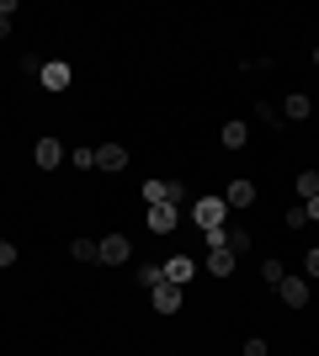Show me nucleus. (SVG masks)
Masks as SVG:
<instances>
[{"label":"nucleus","instance_id":"1","mask_svg":"<svg viewBox=\"0 0 319 356\" xmlns=\"http://www.w3.org/2000/svg\"><path fill=\"white\" fill-rule=\"evenodd\" d=\"M192 223H197L202 234H208V229H224L229 223V202L224 197H197V202H192Z\"/></svg>","mask_w":319,"mask_h":356},{"label":"nucleus","instance_id":"2","mask_svg":"<svg viewBox=\"0 0 319 356\" xmlns=\"http://www.w3.org/2000/svg\"><path fill=\"white\" fill-rule=\"evenodd\" d=\"M69 80H75V70H69V59H43V70H38V86L43 90H69Z\"/></svg>","mask_w":319,"mask_h":356},{"label":"nucleus","instance_id":"3","mask_svg":"<svg viewBox=\"0 0 319 356\" xmlns=\"http://www.w3.org/2000/svg\"><path fill=\"white\" fill-rule=\"evenodd\" d=\"M176 223H181V208H176V202H154V208L144 213V229H149V234H176Z\"/></svg>","mask_w":319,"mask_h":356},{"label":"nucleus","instance_id":"4","mask_svg":"<svg viewBox=\"0 0 319 356\" xmlns=\"http://www.w3.org/2000/svg\"><path fill=\"white\" fill-rule=\"evenodd\" d=\"M144 202H176V208H186V186L181 181H144Z\"/></svg>","mask_w":319,"mask_h":356},{"label":"nucleus","instance_id":"5","mask_svg":"<svg viewBox=\"0 0 319 356\" xmlns=\"http://www.w3.org/2000/svg\"><path fill=\"white\" fill-rule=\"evenodd\" d=\"M149 303H154V314H181L186 293H181L176 282H154V287H149Z\"/></svg>","mask_w":319,"mask_h":356},{"label":"nucleus","instance_id":"6","mask_svg":"<svg viewBox=\"0 0 319 356\" xmlns=\"http://www.w3.org/2000/svg\"><path fill=\"white\" fill-rule=\"evenodd\" d=\"M32 165H38V170H59L64 165V144L59 138H38V144H32Z\"/></svg>","mask_w":319,"mask_h":356},{"label":"nucleus","instance_id":"7","mask_svg":"<svg viewBox=\"0 0 319 356\" xmlns=\"http://www.w3.org/2000/svg\"><path fill=\"white\" fill-rule=\"evenodd\" d=\"M277 298H282L288 309H309V277H282V282H277Z\"/></svg>","mask_w":319,"mask_h":356},{"label":"nucleus","instance_id":"8","mask_svg":"<svg viewBox=\"0 0 319 356\" xmlns=\"http://www.w3.org/2000/svg\"><path fill=\"white\" fill-rule=\"evenodd\" d=\"M160 271H165V282L186 287V282H192V277H197V261H192V255H170V261H165V266H160Z\"/></svg>","mask_w":319,"mask_h":356},{"label":"nucleus","instance_id":"9","mask_svg":"<svg viewBox=\"0 0 319 356\" xmlns=\"http://www.w3.org/2000/svg\"><path fill=\"white\" fill-rule=\"evenodd\" d=\"M128 255H133V245L122 234H106L101 239V266H128Z\"/></svg>","mask_w":319,"mask_h":356},{"label":"nucleus","instance_id":"10","mask_svg":"<svg viewBox=\"0 0 319 356\" xmlns=\"http://www.w3.org/2000/svg\"><path fill=\"white\" fill-rule=\"evenodd\" d=\"M96 170H112V176L128 170V149L122 144H96Z\"/></svg>","mask_w":319,"mask_h":356},{"label":"nucleus","instance_id":"11","mask_svg":"<svg viewBox=\"0 0 319 356\" xmlns=\"http://www.w3.org/2000/svg\"><path fill=\"white\" fill-rule=\"evenodd\" d=\"M234 266H240L234 250H208V277H234Z\"/></svg>","mask_w":319,"mask_h":356},{"label":"nucleus","instance_id":"12","mask_svg":"<svg viewBox=\"0 0 319 356\" xmlns=\"http://www.w3.org/2000/svg\"><path fill=\"white\" fill-rule=\"evenodd\" d=\"M224 202H229V208H250V202H256V186H250V181H229Z\"/></svg>","mask_w":319,"mask_h":356},{"label":"nucleus","instance_id":"13","mask_svg":"<svg viewBox=\"0 0 319 356\" xmlns=\"http://www.w3.org/2000/svg\"><path fill=\"white\" fill-rule=\"evenodd\" d=\"M218 138H224V149H245V144H250V128H245L240 118H229V122H224V134H218Z\"/></svg>","mask_w":319,"mask_h":356},{"label":"nucleus","instance_id":"14","mask_svg":"<svg viewBox=\"0 0 319 356\" xmlns=\"http://www.w3.org/2000/svg\"><path fill=\"white\" fill-rule=\"evenodd\" d=\"M293 192L304 197V202H309V197H319V170H298V181H293Z\"/></svg>","mask_w":319,"mask_h":356},{"label":"nucleus","instance_id":"15","mask_svg":"<svg viewBox=\"0 0 319 356\" xmlns=\"http://www.w3.org/2000/svg\"><path fill=\"white\" fill-rule=\"evenodd\" d=\"M69 250H75V261H101V245H96V239H85V234H75V245H69Z\"/></svg>","mask_w":319,"mask_h":356},{"label":"nucleus","instance_id":"16","mask_svg":"<svg viewBox=\"0 0 319 356\" xmlns=\"http://www.w3.org/2000/svg\"><path fill=\"white\" fill-rule=\"evenodd\" d=\"M304 118H314V102L309 96H288V122H304Z\"/></svg>","mask_w":319,"mask_h":356},{"label":"nucleus","instance_id":"17","mask_svg":"<svg viewBox=\"0 0 319 356\" xmlns=\"http://www.w3.org/2000/svg\"><path fill=\"white\" fill-rule=\"evenodd\" d=\"M224 250L245 255V250H250V234H245V229H229V223H224Z\"/></svg>","mask_w":319,"mask_h":356},{"label":"nucleus","instance_id":"18","mask_svg":"<svg viewBox=\"0 0 319 356\" xmlns=\"http://www.w3.org/2000/svg\"><path fill=\"white\" fill-rule=\"evenodd\" d=\"M282 277H288V266H282L277 255H272V261H261V282H266V287H277Z\"/></svg>","mask_w":319,"mask_h":356},{"label":"nucleus","instance_id":"19","mask_svg":"<svg viewBox=\"0 0 319 356\" xmlns=\"http://www.w3.org/2000/svg\"><path fill=\"white\" fill-rule=\"evenodd\" d=\"M75 170H96V149L91 144H75Z\"/></svg>","mask_w":319,"mask_h":356},{"label":"nucleus","instance_id":"20","mask_svg":"<svg viewBox=\"0 0 319 356\" xmlns=\"http://www.w3.org/2000/svg\"><path fill=\"white\" fill-rule=\"evenodd\" d=\"M138 282H144V287H154V282H165V271H160V266L149 261V266H138Z\"/></svg>","mask_w":319,"mask_h":356},{"label":"nucleus","instance_id":"21","mask_svg":"<svg viewBox=\"0 0 319 356\" xmlns=\"http://www.w3.org/2000/svg\"><path fill=\"white\" fill-rule=\"evenodd\" d=\"M6 266H16V245H11V239H0V271H6Z\"/></svg>","mask_w":319,"mask_h":356},{"label":"nucleus","instance_id":"22","mask_svg":"<svg viewBox=\"0 0 319 356\" xmlns=\"http://www.w3.org/2000/svg\"><path fill=\"white\" fill-rule=\"evenodd\" d=\"M245 356H266V341H261V335H250V341H245Z\"/></svg>","mask_w":319,"mask_h":356},{"label":"nucleus","instance_id":"23","mask_svg":"<svg viewBox=\"0 0 319 356\" xmlns=\"http://www.w3.org/2000/svg\"><path fill=\"white\" fill-rule=\"evenodd\" d=\"M304 271H309V277H319V245H314V250L304 255Z\"/></svg>","mask_w":319,"mask_h":356},{"label":"nucleus","instance_id":"24","mask_svg":"<svg viewBox=\"0 0 319 356\" xmlns=\"http://www.w3.org/2000/svg\"><path fill=\"white\" fill-rule=\"evenodd\" d=\"M304 213H309V223H319V197H309V202H304Z\"/></svg>","mask_w":319,"mask_h":356},{"label":"nucleus","instance_id":"25","mask_svg":"<svg viewBox=\"0 0 319 356\" xmlns=\"http://www.w3.org/2000/svg\"><path fill=\"white\" fill-rule=\"evenodd\" d=\"M0 38H11V16H0Z\"/></svg>","mask_w":319,"mask_h":356},{"label":"nucleus","instance_id":"26","mask_svg":"<svg viewBox=\"0 0 319 356\" xmlns=\"http://www.w3.org/2000/svg\"><path fill=\"white\" fill-rule=\"evenodd\" d=\"M314 64H319V48H314Z\"/></svg>","mask_w":319,"mask_h":356},{"label":"nucleus","instance_id":"27","mask_svg":"<svg viewBox=\"0 0 319 356\" xmlns=\"http://www.w3.org/2000/svg\"><path fill=\"white\" fill-rule=\"evenodd\" d=\"M314 122H319V112H314Z\"/></svg>","mask_w":319,"mask_h":356}]
</instances>
